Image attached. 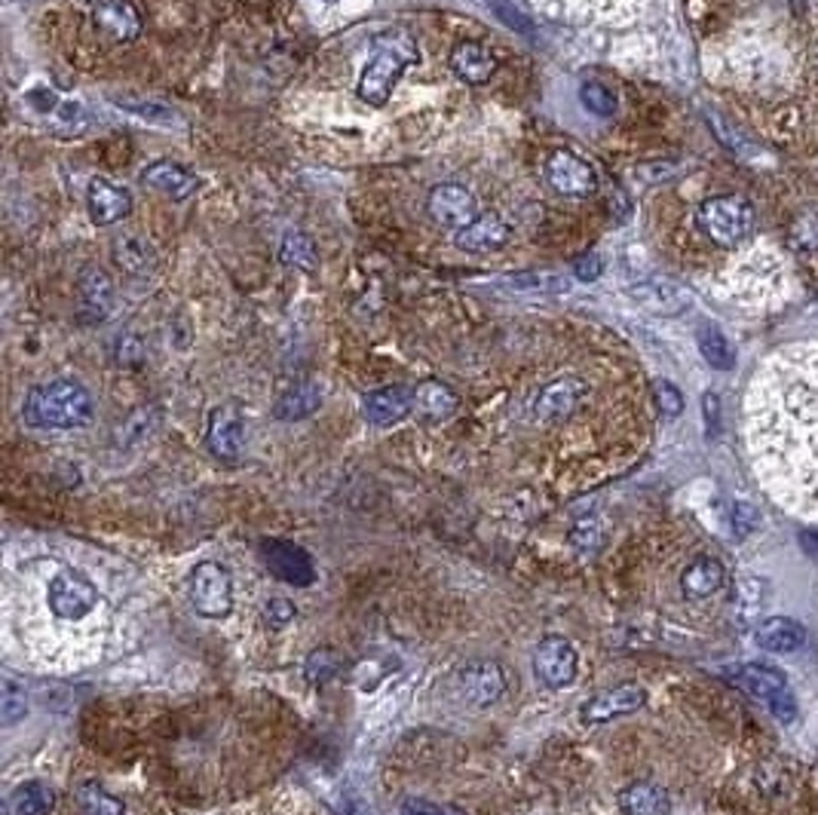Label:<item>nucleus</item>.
I'll return each instance as SVG.
<instances>
[{
  "instance_id": "f257e3e1",
  "label": "nucleus",
  "mask_w": 818,
  "mask_h": 815,
  "mask_svg": "<svg viewBox=\"0 0 818 815\" xmlns=\"http://www.w3.org/2000/svg\"><path fill=\"white\" fill-rule=\"evenodd\" d=\"M745 435L763 490L791 516L818 524V341L785 347L760 365Z\"/></svg>"
},
{
  "instance_id": "f03ea898",
  "label": "nucleus",
  "mask_w": 818,
  "mask_h": 815,
  "mask_svg": "<svg viewBox=\"0 0 818 815\" xmlns=\"http://www.w3.org/2000/svg\"><path fill=\"white\" fill-rule=\"evenodd\" d=\"M22 415L34 430H80L92 420V396L77 381H49L31 389Z\"/></svg>"
},
{
  "instance_id": "7ed1b4c3",
  "label": "nucleus",
  "mask_w": 818,
  "mask_h": 815,
  "mask_svg": "<svg viewBox=\"0 0 818 815\" xmlns=\"http://www.w3.org/2000/svg\"><path fill=\"white\" fill-rule=\"evenodd\" d=\"M417 59L420 56H417L414 44L402 34H396L389 44L377 46V56L365 65L362 80H359V95L368 104H384L399 75L405 71V65H414Z\"/></svg>"
},
{
  "instance_id": "20e7f679",
  "label": "nucleus",
  "mask_w": 818,
  "mask_h": 815,
  "mask_svg": "<svg viewBox=\"0 0 818 815\" xmlns=\"http://www.w3.org/2000/svg\"><path fill=\"white\" fill-rule=\"evenodd\" d=\"M700 224L717 246L732 249L754 230V208L745 203L742 196H715L705 200L700 208Z\"/></svg>"
},
{
  "instance_id": "39448f33",
  "label": "nucleus",
  "mask_w": 818,
  "mask_h": 815,
  "mask_svg": "<svg viewBox=\"0 0 818 815\" xmlns=\"http://www.w3.org/2000/svg\"><path fill=\"white\" fill-rule=\"evenodd\" d=\"M188 598L200 616L224 620L234 610V579L218 562H200L188 577Z\"/></svg>"
},
{
  "instance_id": "423d86ee",
  "label": "nucleus",
  "mask_w": 818,
  "mask_h": 815,
  "mask_svg": "<svg viewBox=\"0 0 818 815\" xmlns=\"http://www.w3.org/2000/svg\"><path fill=\"white\" fill-rule=\"evenodd\" d=\"M46 601H49V610L56 613V620L77 623V620H87L92 610L99 608L102 595L80 570L61 567L46 586Z\"/></svg>"
},
{
  "instance_id": "0eeeda50",
  "label": "nucleus",
  "mask_w": 818,
  "mask_h": 815,
  "mask_svg": "<svg viewBox=\"0 0 818 815\" xmlns=\"http://www.w3.org/2000/svg\"><path fill=\"white\" fill-rule=\"evenodd\" d=\"M507 668L493 659H473L454 671V693L473 709H491L507 697Z\"/></svg>"
},
{
  "instance_id": "6e6552de",
  "label": "nucleus",
  "mask_w": 818,
  "mask_h": 815,
  "mask_svg": "<svg viewBox=\"0 0 818 815\" xmlns=\"http://www.w3.org/2000/svg\"><path fill=\"white\" fill-rule=\"evenodd\" d=\"M534 671L549 690H565L577 681L580 653L565 635H546L534 650Z\"/></svg>"
},
{
  "instance_id": "1a4fd4ad",
  "label": "nucleus",
  "mask_w": 818,
  "mask_h": 815,
  "mask_svg": "<svg viewBox=\"0 0 818 815\" xmlns=\"http://www.w3.org/2000/svg\"><path fill=\"white\" fill-rule=\"evenodd\" d=\"M586 399H589V384L577 374H565L539 389L534 401V417L546 427H558L577 415Z\"/></svg>"
},
{
  "instance_id": "9d476101",
  "label": "nucleus",
  "mask_w": 818,
  "mask_h": 815,
  "mask_svg": "<svg viewBox=\"0 0 818 815\" xmlns=\"http://www.w3.org/2000/svg\"><path fill=\"white\" fill-rule=\"evenodd\" d=\"M261 558H264L273 577L295 586V589H304V586L316 582V564H313L310 552L288 543V540H264L261 543Z\"/></svg>"
},
{
  "instance_id": "9b49d317",
  "label": "nucleus",
  "mask_w": 818,
  "mask_h": 815,
  "mask_svg": "<svg viewBox=\"0 0 818 815\" xmlns=\"http://www.w3.org/2000/svg\"><path fill=\"white\" fill-rule=\"evenodd\" d=\"M644 702H647V690L640 683H620V687L601 690L592 699H586L580 709V721L589 726L607 724V721H616L623 714L644 709Z\"/></svg>"
},
{
  "instance_id": "f8f14e48",
  "label": "nucleus",
  "mask_w": 818,
  "mask_h": 815,
  "mask_svg": "<svg viewBox=\"0 0 818 815\" xmlns=\"http://www.w3.org/2000/svg\"><path fill=\"white\" fill-rule=\"evenodd\" d=\"M546 179L555 191L567 193V196H589L598 188L595 169L570 150L552 154L549 163H546Z\"/></svg>"
},
{
  "instance_id": "ddd939ff",
  "label": "nucleus",
  "mask_w": 818,
  "mask_h": 815,
  "mask_svg": "<svg viewBox=\"0 0 818 815\" xmlns=\"http://www.w3.org/2000/svg\"><path fill=\"white\" fill-rule=\"evenodd\" d=\"M430 215L442 227H469L478 218L476 196L461 188V184H439L430 193Z\"/></svg>"
},
{
  "instance_id": "4468645a",
  "label": "nucleus",
  "mask_w": 818,
  "mask_h": 815,
  "mask_svg": "<svg viewBox=\"0 0 818 815\" xmlns=\"http://www.w3.org/2000/svg\"><path fill=\"white\" fill-rule=\"evenodd\" d=\"M206 445L215 457L237 460L246 445V430H242V417L234 405H221L208 417Z\"/></svg>"
},
{
  "instance_id": "2eb2a0df",
  "label": "nucleus",
  "mask_w": 818,
  "mask_h": 815,
  "mask_svg": "<svg viewBox=\"0 0 818 815\" xmlns=\"http://www.w3.org/2000/svg\"><path fill=\"white\" fill-rule=\"evenodd\" d=\"M362 411H365V420L374 423V427H393V423H399L414 411V389L399 384L380 386V389L365 396Z\"/></svg>"
},
{
  "instance_id": "dca6fc26",
  "label": "nucleus",
  "mask_w": 818,
  "mask_h": 815,
  "mask_svg": "<svg viewBox=\"0 0 818 815\" xmlns=\"http://www.w3.org/2000/svg\"><path fill=\"white\" fill-rule=\"evenodd\" d=\"M724 582H727L724 564L717 562L715 555H700V558H693L684 567V574H681V592L690 601H705V598L720 592Z\"/></svg>"
},
{
  "instance_id": "f3484780",
  "label": "nucleus",
  "mask_w": 818,
  "mask_h": 815,
  "mask_svg": "<svg viewBox=\"0 0 818 815\" xmlns=\"http://www.w3.org/2000/svg\"><path fill=\"white\" fill-rule=\"evenodd\" d=\"M632 297L640 307L659 313V316H674L690 307V292L674 280H647L632 288Z\"/></svg>"
},
{
  "instance_id": "a211bd4d",
  "label": "nucleus",
  "mask_w": 818,
  "mask_h": 815,
  "mask_svg": "<svg viewBox=\"0 0 818 815\" xmlns=\"http://www.w3.org/2000/svg\"><path fill=\"white\" fill-rule=\"evenodd\" d=\"M724 678H727L732 687H739V690L751 693V697L766 699V702H770L775 693L788 690V678L773 666H732L724 671Z\"/></svg>"
},
{
  "instance_id": "6ab92c4d",
  "label": "nucleus",
  "mask_w": 818,
  "mask_h": 815,
  "mask_svg": "<svg viewBox=\"0 0 818 815\" xmlns=\"http://www.w3.org/2000/svg\"><path fill=\"white\" fill-rule=\"evenodd\" d=\"M509 242V227L497 215H478L469 227H463L457 234V246L463 252L473 254H488L500 252Z\"/></svg>"
},
{
  "instance_id": "aec40b11",
  "label": "nucleus",
  "mask_w": 818,
  "mask_h": 815,
  "mask_svg": "<svg viewBox=\"0 0 818 815\" xmlns=\"http://www.w3.org/2000/svg\"><path fill=\"white\" fill-rule=\"evenodd\" d=\"M95 25L107 31L117 44H129L141 31V13L129 0H104L95 10Z\"/></svg>"
},
{
  "instance_id": "412c9836",
  "label": "nucleus",
  "mask_w": 818,
  "mask_h": 815,
  "mask_svg": "<svg viewBox=\"0 0 818 815\" xmlns=\"http://www.w3.org/2000/svg\"><path fill=\"white\" fill-rule=\"evenodd\" d=\"M80 307L90 322H102L114 307V285L107 273L99 268H87L80 273Z\"/></svg>"
},
{
  "instance_id": "4be33fe9",
  "label": "nucleus",
  "mask_w": 818,
  "mask_h": 815,
  "mask_svg": "<svg viewBox=\"0 0 818 815\" xmlns=\"http://www.w3.org/2000/svg\"><path fill=\"white\" fill-rule=\"evenodd\" d=\"M620 810L623 815H669L671 797L666 788L654 785V782H632L620 791Z\"/></svg>"
},
{
  "instance_id": "5701e85b",
  "label": "nucleus",
  "mask_w": 818,
  "mask_h": 815,
  "mask_svg": "<svg viewBox=\"0 0 818 815\" xmlns=\"http://www.w3.org/2000/svg\"><path fill=\"white\" fill-rule=\"evenodd\" d=\"M754 641L770 653H794L806 644V629L788 616H773V620H763L758 625Z\"/></svg>"
},
{
  "instance_id": "b1692460",
  "label": "nucleus",
  "mask_w": 818,
  "mask_h": 815,
  "mask_svg": "<svg viewBox=\"0 0 818 815\" xmlns=\"http://www.w3.org/2000/svg\"><path fill=\"white\" fill-rule=\"evenodd\" d=\"M451 68L463 77L466 83H488L497 71V59L481 44H457L451 49Z\"/></svg>"
},
{
  "instance_id": "393cba45",
  "label": "nucleus",
  "mask_w": 818,
  "mask_h": 815,
  "mask_svg": "<svg viewBox=\"0 0 818 815\" xmlns=\"http://www.w3.org/2000/svg\"><path fill=\"white\" fill-rule=\"evenodd\" d=\"M133 208L129 193L111 184L107 179H95L90 184V215L95 224H114Z\"/></svg>"
},
{
  "instance_id": "a878e982",
  "label": "nucleus",
  "mask_w": 818,
  "mask_h": 815,
  "mask_svg": "<svg viewBox=\"0 0 818 815\" xmlns=\"http://www.w3.org/2000/svg\"><path fill=\"white\" fill-rule=\"evenodd\" d=\"M457 393L445 386L442 381H423V384L414 389V411L417 417L430 420V423H439V420H447V417L457 411Z\"/></svg>"
},
{
  "instance_id": "bb28decb",
  "label": "nucleus",
  "mask_w": 818,
  "mask_h": 815,
  "mask_svg": "<svg viewBox=\"0 0 818 815\" xmlns=\"http://www.w3.org/2000/svg\"><path fill=\"white\" fill-rule=\"evenodd\" d=\"M322 405V389L310 381L304 384H295L292 389H285L283 396L273 405V417L276 420H285V423H295V420H304L319 411Z\"/></svg>"
},
{
  "instance_id": "cd10ccee",
  "label": "nucleus",
  "mask_w": 818,
  "mask_h": 815,
  "mask_svg": "<svg viewBox=\"0 0 818 815\" xmlns=\"http://www.w3.org/2000/svg\"><path fill=\"white\" fill-rule=\"evenodd\" d=\"M145 184L150 188H157V191L169 193V196H175V200H188L191 193H196L200 188V181L191 176V172H184L181 166L175 163H154L145 172Z\"/></svg>"
},
{
  "instance_id": "c85d7f7f",
  "label": "nucleus",
  "mask_w": 818,
  "mask_h": 815,
  "mask_svg": "<svg viewBox=\"0 0 818 815\" xmlns=\"http://www.w3.org/2000/svg\"><path fill=\"white\" fill-rule=\"evenodd\" d=\"M56 801H59L56 791H53V785H46V782H25V785H19L7 797L13 815H53Z\"/></svg>"
},
{
  "instance_id": "c756f323",
  "label": "nucleus",
  "mask_w": 818,
  "mask_h": 815,
  "mask_svg": "<svg viewBox=\"0 0 818 815\" xmlns=\"http://www.w3.org/2000/svg\"><path fill=\"white\" fill-rule=\"evenodd\" d=\"M696 341H700L702 356H705V362H708L712 369L729 371L732 365H736V350H732V343L727 341V335H724L717 326H708V322L700 326V331H696Z\"/></svg>"
},
{
  "instance_id": "7c9ffc66",
  "label": "nucleus",
  "mask_w": 818,
  "mask_h": 815,
  "mask_svg": "<svg viewBox=\"0 0 818 815\" xmlns=\"http://www.w3.org/2000/svg\"><path fill=\"white\" fill-rule=\"evenodd\" d=\"M343 668V656L334 647H319L304 659V681L310 687H326L331 683Z\"/></svg>"
},
{
  "instance_id": "2f4dec72",
  "label": "nucleus",
  "mask_w": 818,
  "mask_h": 815,
  "mask_svg": "<svg viewBox=\"0 0 818 815\" xmlns=\"http://www.w3.org/2000/svg\"><path fill=\"white\" fill-rule=\"evenodd\" d=\"M25 714H29L25 683L13 678V675H3L0 678V717H3V726H15Z\"/></svg>"
},
{
  "instance_id": "473e14b6",
  "label": "nucleus",
  "mask_w": 818,
  "mask_h": 815,
  "mask_svg": "<svg viewBox=\"0 0 818 815\" xmlns=\"http://www.w3.org/2000/svg\"><path fill=\"white\" fill-rule=\"evenodd\" d=\"M77 803L83 815H126V806L120 797H114L111 791H104L95 782H83L77 791Z\"/></svg>"
},
{
  "instance_id": "72a5a7b5",
  "label": "nucleus",
  "mask_w": 818,
  "mask_h": 815,
  "mask_svg": "<svg viewBox=\"0 0 818 815\" xmlns=\"http://www.w3.org/2000/svg\"><path fill=\"white\" fill-rule=\"evenodd\" d=\"M114 258H117V264L126 270L129 276H148L150 270H154V264H157L150 246L148 242H141V239H120Z\"/></svg>"
},
{
  "instance_id": "f704fd0d",
  "label": "nucleus",
  "mask_w": 818,
  "mask_h": 815,
  "mask_svg": "<svg viewBox=\"0 0 818 815\" xmlns=\"http://www.w3.org/2000/svg\"><path fill=\"white\" fill-rule=\"evenodd\" d=\"M280 258H283V264H288V268L313 270L316 268V246H313V239L307 234L295 230V234H285Z\"/></svg>"
},
{
  "instance_id": "c9c22d12",
  "label": "nucleus",
  "mask_w": 818,
  "mask_h": 815,
  "mask_svg": "<svg viewBox=\"0 0 818 815\" xmlns=\"http://www.w3.org/2000/svg\"><path fill=\"white\" fill-rule=\"evenodd\" d=\"M580 99L598 117H613L616 114V95L604 83H586L580 90Z\"/></svg>"
},
{
  "instance_id": "e433bc0d",
  "label": "nucleus",
  "mask_w": 818,
  "mask_h": 815,
  "mask_svg": "<svg viewBox=\"0 0 818 815\" xmlns=\"http://www.w3.org/2000/svg\"><path fill=\"white\" fill-rule=\"evenodd\" d=\"M488 3H491V10L497 13V19H500V22H507L509 29L519 31V34H534V22L521 13L512 0H488Z\"/></svg>"
},
{
  "instance_id": "4c0bfd02",
  "label": "nucleus",
  "mask_w": 818,
  "mask_h": 815,
  "mask_svg": "<svg viewBox=\"0 0 818 815\" xmlns=\"http://www.w3.org/2000/svg\"><path fill=\"white\" fill-rule=\"evenodd\" d=\"M654 399L656 408L662 411L666 417H678L684 411V396H681V389L669 381H656L654 384Z\"/></svg>"
},
{
  "instance_id": "58836bf2",
  "label": "nucleus",
  "mask_w": 818,
  "mask_h": 815,
  "mask_svg": "<svg viewBox=\"0 0 818 815\" xmlns=\"http://www.w3.org/2000/svg\"><path fill=\"white\" fill-rule=\"evenodd\" d=\"M261 613H264V623L273 625V629H285V625L298 620V608H295L292 601H285V598H273V601H268Z\"/></svg>"
},
{
  "instance_id": "ea45409f",
  "label": "nucleus",
  "mask_w": 818,
  "mask_h": 815,
  "mask_svg": "<svg viewBox=\"0 0 818 815\" xmlns=\"http://www.w3.org/2000/svg\"><path fill=\"white\" fill-rule=\"evenodd\" d=\"M794 237L806 249H818V215H804L794 224Z\"/></svg>"
},
{
  "instance_id": "a19ab883",
  "label": "nucleus",
  "mask_w": 818,
  "mask_h": 815,
  "mask_svg": "<svg viewBox=\"0 0 818 815\" xmlns=\"http://www.w3.org/2000/svg\"><path fill=\"white\" fill-rule=\"evenodd\" d=\"M399 815H447L445 806H439V803L423 801V797H408L399 806Z\"/></svg>"
},
{
  "instance_id": "79ce46f5",
  "label": "nucleus",
  "mask_w": 818,
  "mask_h": 815,
  "mask_svg": "<svg viewBox=\"0 0 818 815\" xmlns=\"http://www.w3.org/2000/svg\"><path fill=\"white\" fill-rule=\"evenodd\" d=\"M573 276L582 282H595L601 276V258L598 254H582L580 261L573 264Z\"/></svg>"
},
{
  "instance_id": "37998d69",
  "label": "nucleus",
  "mask_w": 818,
  "mask_h": 815,
  "mask_svg": "<svg viewBox=\"0 0 818 815\" xmlns=\"http://www.w3.org/2000/svg\"><path fill=\"white\" fill-rule=\"evenodd\" d=\"M770 709H773V714L779 717V721H794L797 717V705H794V699H791L788 690H782V693H775L773 699H770Z\"/></svg>"
},
{
  "instance_id": "c03bdc74",
  "label": "nucleus",
  "mask_w": 818,
  "mask_h": 815,
  "mask_svg": "<svg viewBox=\"0 0 818 815\" xmlns=\"http://www.w3.org/2000/svg\"><path fill=\"white\" fill-rule=\"evenodd\" d=\"M754 521H758V512L751 509V506H736L732 509V524H736V534H748L751 528H754Z\"/></svg>"
},
{
  "instance_id": "a18cd8bd",
  "label": "nucleus",
  "mask_w": 818,
  "mask_h": 815,
  "mask_svg": "<svg viewBox=\"0 0 818 815\" xmlns=\"http://www.w3.org/2000/svg\"><path fill=\"white\" fill-rule=\"evenodd\" d=\"M702 408H705V423H708V435H715L717 417H720V401H717L715 393H705V399H702Z\"/></svg>"
},
{
  "instance_id": "49530a36",
  "label": "nucleus",
  "mask_w": 818,
  "mask_h": 815,
  "mask_svg": "<svg viewBox=\"0 0 818 815\" xmlns=\"http://www.w3.org/2000/svg\"><path fill=\"white\" fill-rule=\"evenodd\" d=\"M0 815H13V810H10V803L3 801V810H0Z\"/></svg>"
}]
</instances>
